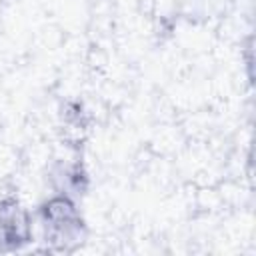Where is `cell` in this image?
<instances>
[{"label": "cell", "instance_id": "cell-1", "mask_svg": "<svg viewBox=\"0 0 256 256\" xmlns=\"http://www.w3.org/2000/svg\"><path fill=\"white\" fill-rule=\"evenodd\" d=\"M42 242L48 252L70 254L84 244L86 222L72 196L54 194L38 208Z\"/></svg>", "mask_w": 256, "mask_h": 256}, {"label": "cell", "instance_id": "cell-2", "mask_svg": "<svg viewBox=\"0 0 256 256\" xmlns=\"http://www.w3.org/2000/svg\"><path fill=\"white\" fill-rule=\"evenodd\" d=\"M34 238L30 212L12 196L0 198V252H16Z\"/></svg>", "mask_w": 256, "mask_h": 256}]
</instances>
